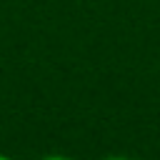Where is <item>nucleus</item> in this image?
<instances>
[{
  "label": "nucleus",
  "instance_id": "7ed1b4c3",
  "mask_svg": "<svg viewBox=\"0 0 160 160\" xmlns=\"http://www.w3.org/2000/svg\"><path fill=\"white\" fill-rule=\"evenodd\" d=\"M0 160H12L10 155H5V152H0Z\"/></svg>",
  "mask_w": 160,
  "mask_h": 160
},
{
  "label": "nucleus",
  "instance_id": "f257e3e1",
  "mask_svg": "<svg viewBox=\"0 0 160 160\" xmlns=\"http://www.w3.org/2000/svg\"><path fill=\"white\" fill-rule=\"evenodd\" d=\"M40 160H72L70 155H60V152H52V155H45V158H40Z\"/></svg>",
  "mask_w": 160,
  "mask_h": 160
},
{
  "label": "nucleus",
  "instance_id": "f03ea898",
  "mask_svg": "<svg viewBox=\"0 0 160 160\" xmlns=\"http://www.w3.org/2000/svg\"><path fill=\"white\" fill-rule=\"evenodd\" d=\"M100 160H132V158H125V155H108V158H100Z\"/></svg>",
  "mask_w": 160,
  "mask_h": 160
}]
</instances>
